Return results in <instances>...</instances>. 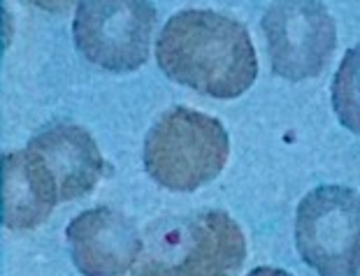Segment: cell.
I'll use <instances>...</instances> for the list:
<instances>
[{
	"label": "cell",
	"mask_w": 360,
	"mask_h": 276,
	"mask_svg": "<svg viewBox=\"0 0 360 276\" xmlns=\"http://www.w3.org/2000/svg\"><path fill=\"white\" fill-rule=\"evenodd\" d=\"M156 60L172 81L219 100L247 93L258 74L249 30L212 10H184L167 19L156 40Z\"/></svg>",
	"instance_id": "cell-1"
},
{
	"label": "cell",
	"mask_w": 360,
	"mask_h": 276,
	"mask_svg": "<svg viewBox=\"0 0 360 276\" xmlns=\"http://www.w3.org/2000/svg\"><path fill=\"white\" fill-rule=\"evenodd\" d=\"M231 140L224 124L191 107H172L144 137V170L158 186L191 193L224 172Z\"/></svg>",
	"instance_id": "cell-2"
},
{
	"label": "cell",
	"mask_w": 360,
	"mask_h": 276,
	"mask_svg": "<svg viewBox=\"0 0 360 276\" xmlns=\"http://www.w3.org/2000/svg\"><path fill=\"white\" fill-rule=\"evenodd\" d=\"M244 258L240 225L210 209L160 223L130 276H235Z\"/></svg>",
	"instance_id": "cell-3"
},
{
	"label": "cell",
	"mask_w": 360,
	"mask_h": 276,
	"mask_svg": "<svg viewBox=\"0 0 360 276\" xmlns=\"http://www.w3.org/2000/svg\"><path fill=\"white\" fill-rule=\"evenodd\" d=\"M295 247L321 276L360 274V193L319 186L297 204Z\"/></svg>",
	"instance_id": "cell-4"
},
{
	"label": "cell",
	"mask_w": 360,
	"mask_h": 276,
	"mask_svg": "<svg viewBox=\"0 0 360 276\" xmlns=\"http://www.w3.org/2000/svg\"><path fill=\"white\" fill-rule=\"evenodd\" d=\"M154 26L151 0H79L72 35L89 63L124 74L147 63Z\"/></svg>",
	"instance_id": "cell-5"
},
{
	"label": "cell",
	"mask_w": 360,
	"mask_h": 276,
	"mask_svg": "<svg viewBox=\"0 0 360 276\" xmlns=\"http://www.w3.org/2000/svg\"><path fill=\"white\" fill-rule=\"evenodd\" d=\"M272 72L288 81L319 77L337 47V28L319 0H274L263 17Z\"/></svg>",
	"instance_id": "cell-6"
},
{
	"label": "cell",
	"mask_w": 360,
	"mask_h": 276,
	"mask_svg": "<svg viewBox=\"0 0 360 276\" xmlns=\"http://www.w3.org/2000/svg\"><path fill=\"white\" fill-rule=\"evenodd\" d=\"M75 267L84 276H121L133 270L144 251L135 223L117 209L82 211L65 228Z\"/></svg>",
	"instance_id": "cell-7"
},
{
	"label": "cell",
	"mask_w": 360,
	"mask_h": 276,
	"mask_svg": "<svg viewBox=\"0 0 360 276\" xmlns=\"http://www.w3.org/2000/svg\"><path fill=\"white\" fill-rule=\"evenodd\" d=\"M56 179L60 202L89 195L107 174V163L96 140L72 124H53L28 142Z\"/></svg>",
	"instance_id": "cell-8"
},
{
	"label": "cell",
	"mask_w": 360,
	"mask_h": 276,
	"mask_svg": "<svg viewBox=\"0 0 360 276\" xmlns=\"http://www.w3.org/2000/svg\"><path fill=\"white\" fill-rule=\"evenodd\" d=\"M60 202L58 186L47 163L33 149L3 158V221L10 230H33L51 216Z\"/></svg>",
	"instance_id": "cell-9"
},
{
	"label": "cell",
	"mask_w": 360,
	"mask_h": 276,
	"mask_svg": "<svg viewBox=\"0 0 360 276\" xmlns=\"http://www.w3.org/2000/svg\"><path fill=\"white\" fill-rule=\"evenodd\" d=\"M333 107L344 128L360 135V44L344 53L333 79Z\"/></svg>",
	"instance_id": "cell-10"
},
{
	"label": "cell",
	"mask_w": 360,
	"mask_h": 276,
	"mask_svg": "<svg viewBox=\"0 0 360 276\" xmlns=\"http://www.w3.org/2000/svg\"><path fill=\"white\" fill-rule=\"evenodd\" d=\"M28 3L40 7L44 12H65L75 0H28Z\"/></svg>",
	"instance_id": "cell-11"
},
{
	"label": "cell",
	"mask_w": 360,
	"mask_h": 276,
	"mask_svg": "<svg viewBox=\"0 0 360 276\" xmlns=\"http://www.w3.org/2000/svg\"><path fill=\"white\" fill-rule=\"evenodd\" d=\"M247 276H293V274L277 270V267H256V270H251Z\"/></svg>",
	"instance_id": "cell-12"
}]
</instances>
